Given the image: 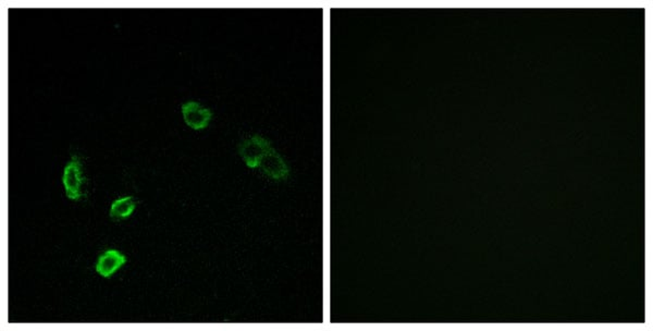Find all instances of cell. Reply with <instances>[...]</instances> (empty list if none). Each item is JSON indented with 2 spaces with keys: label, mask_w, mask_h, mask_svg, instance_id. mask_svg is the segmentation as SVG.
Here are the masks:
<instances>
[{
  "label": "cell",
  "mask_w": 653,
  "mask_h": 331,
  "mask_svg": "<svg viewBox=\"0 0 653 331\" xmlns=\"http://www.w3.org/2000/svg\"><path fill=\"white\" fill-rule=\"evenodd\" d=\"M182 113L185 123L195 130L206 128L213 117V113L208 108H205L196 101H189L182 105Z\"/></svg>",
  "instance_id": "4"
},
{
  "label": "cell",
  "mask_w": 653,
  "mask_h": 331,
  "mask_svg": "<svg viewBox=\"0 0 653 331\" xmlns=\"http://www.w3.org/2000/svg\"><path fill=\"white\" fill-rule=\"evenodd\" d=\"M65 188H66L68 198L73 201L80 200L82 198V186L84 184L83 178L82 164L77 156H73L65 168L64 178Z\"/></svg>",
  "instance_id": "2"
},
{
  "label": "cell",
  "mask_w": 653,
  "mask_h": 331,
  "mask_svg": "<svg viewBox=\"0 0 653 331\" xmlns=\"http://www.w3.org/2000/svg\"><path fill=\"white\" fill-rule=\"evenodd\" d=\"M125 262H127V259L120 252L116 251V249H111V251L106 252L99 257V262H97L96 271L103 277H109V276L115 274L122 265H124Z\"/></svg>",
  "instance_id": "5"
},
{
  "label": "cell",
  "mask_w": 653,
  "mask_h": 331,
  "mask_svg": "<svg viewBox=\"0 0 653 331\" xmlns=\"http://www.w3.org/2000/svg\"><path fill=\"white\" fill-rule=\"evenodd\" d=\"M135 201L131 196L116 200L111 205V217L113 219L127 218L135 209Z\"/></svg>",
  "instance_id": "6"
},
{
  "label": "cell",
  "mask_w": 653,
  "mask_h": 331,
  "mask_svg": "<svg viewBox=\"0 0 653 331\" xmlns=\"http://www.w3.org/2000/svg\"><path fill=\"white\" fill-rule=\"evenodd\" d=\"M272 147L270 142L260 135H253L243 140L239 145V153L245 164L250 168L259 166L262 157L269 152Z\"/></svg>",
  "instance_id": "1"
},
{
  "label": "cell",
  "mask_w": 653,
  "mask_h": 331,
  "mask_svg": "<svg viewBox=\"0 0 653 331\" xmlns=\"http://www.w3.org/2000/svg\"><path fill=\"white\" fill-rule=\"evenodd\" d=\"M258 167L266 176L274 179V180L286 179L289 176V172H290L286 160L274 148H270L269 152L262 157Z\"/></svg>",
  "instance_id": "3"
}]
</instances>
